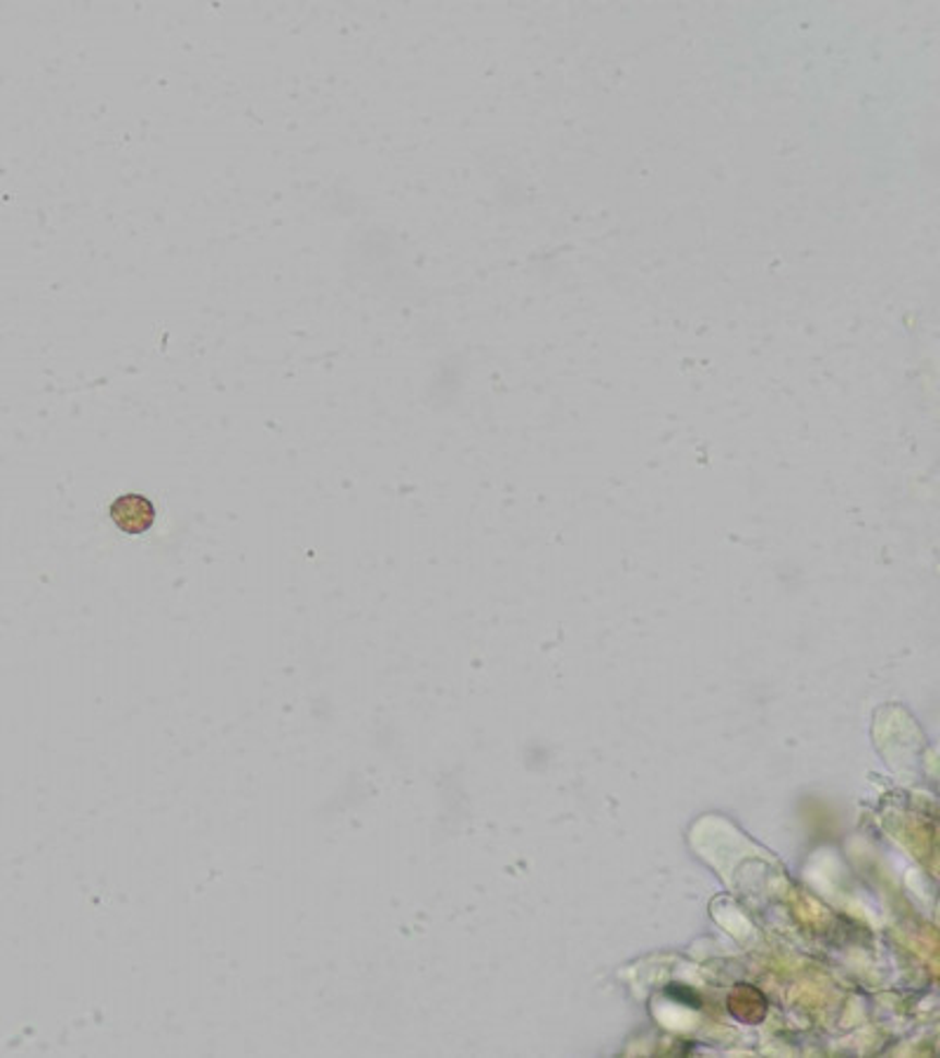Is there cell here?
<instances>
[{
    "label": "cell",
    "mask_w": 940,
    "mask_h": 1058,
    "mask_svg": "<svg viewBox=\"0 0 940 1058\" xmlns=\"http://www.w3.org/2000/svg\"><path fill=\"white\" fill-rule=\"evenodd\" d=\"M729 1011L743 1023H760L766 1017V998L752 986H738L729 995Z\"/></svg>",
    "instance_id": "cell-2"
},
{
    "label": "cell",
    "mask_w": 940,
    "mask_h": 1058,
    "mask_svg": "<svg viewBox=\"0 0 940 1058\" xmlns=\"http://www.w3.org/2000/svg\"><path fill=\"white\" fill-rule=\"evenodd\" d=\"M114 525L126 534H144L156 523V506L144 495H122L111 503Z\"/></svg>",
    "instance_id": "cell-1"
}]
</instances>
